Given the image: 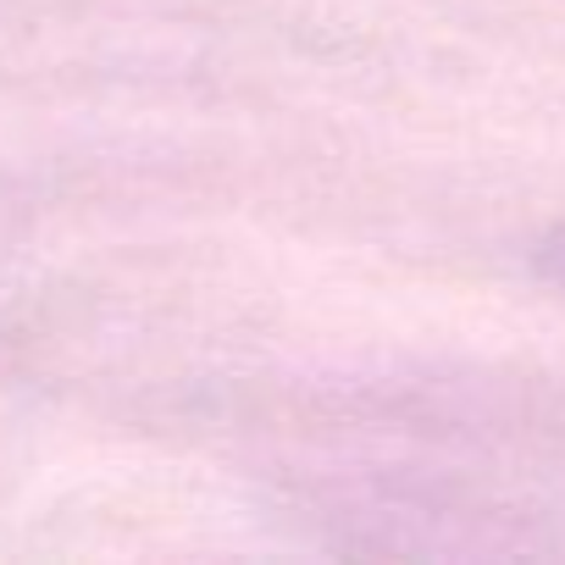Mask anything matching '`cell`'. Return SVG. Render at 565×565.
<instances>
[{
    "label": "cell",
    "mask_w": 565,
    "mask_h": 565,
    "mask_svg": "<svg viewBox=\"0 0 565 565\" xmlns=\"http://www.w3.org/2000/svg\"><path fill=\"white\" fill-rule=\"evenodd\" d=\"M554 271H559V277H565V238H559V244H554Z\"/></svg>",
    "instance_id": "cell-1"
}]
</instances>
